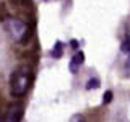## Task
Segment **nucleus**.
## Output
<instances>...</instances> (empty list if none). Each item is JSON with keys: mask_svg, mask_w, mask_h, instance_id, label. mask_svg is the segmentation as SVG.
<instances>
[{"mask_svg": "<svg viewBox=\"0 0 130 122\" xmlns=\"http://www.w3.org/2000/svg\"><path fill=\"white\" fill-rule=\"evenodd\" d=\"M120 51L124 54H130V36H127L124 41H122V46H120Z\"/></svg>", "mask_w": 130, "mask_h": 122, "instance_id": "obj_7", "label": "nucleus"}, {"mask_svg": "<svg viewBox=\"0 0 130 122\" xmlns=\"http://www.w3.org/2000/svg\"><path fill=\"white\" fill-rule=\"evenodd\" d=\"M70 122H86V120H85V117L81 116V114H76V116H73V117H72V120H70Z\"/></svg>", "mask_w": 130, "mask_h": 122, "instance_id": "obj_11", "label": "nucleus"}, {"mask_svg": "<svg viewBox=\"0 0 130 122\" xmlns=\"http://www.w3.org/2000/svg\"><path fill=\"white\" fill-rule=\"evenodd\" d=\"M99 86H101V81L98 78H89L86 83V89H98Z\"/></svg>", "mask_w": 130, "mask_h": 122, "instance_id": "obj_6", "label": "nucleus"}, {"mask_svg": "<svg viewBox=\"0 0 130 122\" xmlns=\"http://www.w3.org/2000/svg\"><path fill=\"white\" fill-rule=\"evenodd\" d=\"M52 57H54V59H60V57H62V54H63V46H62V42H60V41H57L55 42V46L52 47Z\"/></svg>", "mask_w": 130, "mask_h": 122, "instance_id": "obj_5", "label": "nucleus"}, {"mask_svg": "<svg viewBox=\"0 0 130 122\" xmlns=\"http://www.w3.org/2000/svg\"><path fill=\"white\" fill-rule=\"evenodd\" d=\"M85 62V54L83 52H76L75 55H73V59H72V62H70V72L72 73H76L78 72V68H80V65H83Z\"/></svg>", "mask_w": 130, "mask_h": 122, "instance_id": "obj_4", "label": "nucleus"}, {"mask_svg": "<svg viewBox=\"0 0 130 122\" xmlns=\"http://www.w3.org/2000/svg\"><path fill=\"white\" fill-rule=\"evenodd\" d=\"M11 3H15L20 8H28L31 7V0H11Z\"/></svg>", "mask_w": 130, "mask_h": 122, "instance_id": "obj_8", "label": "nucleus"}, {"mask_svg": "<svg viewBox=\"0 0 130 122\" xmlns=\"http://www.w3.org/2000/svg\"><path fill=\"white\" fill-rule=\"evenodd\" d=\"M23 114H24V104L16 101L5 109V114H3V117H0V122H21Z\"/></svg>", "mask_w": 130, "mask_h": 122, "instance_id": "obj_3", "label": "nucleus"}, {"mask_svg": "<svg viewBox=\"0 0 130 122\" xmlns=\"http://www.w3.org/2000/svg\"><path fill=\"white\" fill-rule=\"evenodd\" d=\"M8 16H10V15H8L5 5H3V3H0V23H3V21L8 18Z\"/></svg>", "mask_w": 130, "mask_h": 122, "instance_id": "obj_9", "label": "nucleus"}, {"mask_svg": "<svg viewBox=\"0 0 130 122\" xmlns=\"http://www.w3.org/2000/svg\"><path fill=\"white\" fill-rule=\"evenodd\" d=\"M70 46H72L73 49H76V47H78V41H76V39H72V41H70Z\"/></svg>", "mask_w": 130, "mask_h": 122, "instance_id": "obj_12", "label": "nucleus"}, {"mask_svg": "<svg viewBox=\"0 0 130 122\" xmlns=\"http://www.w3.org/2000/svg\"><path fill=\"white\" fill-rule=\"evenodd\" d=\"M3 26H5L7 33L10 34V38L13 39L15 42L24 44L29 39V28H28V24L24 21H21V20L8 16L5 21H3Z\"/></svg>", "mask_w": 130, "mask_h": 122, "instance_id": "obj_2", "label": "nucleus"}, {"mask_svg": "<svg viewBox=\"0 0 130 122\" xmlns=\"http://www.w3.org/2000/svg\"><path fill=\"white\" fill-rule=\"evenodd\" d=\"M31 70L28 65L16 67L10 77V95L13 98H23L29 89L31 85Z\"/></svg>", "mask_w": 130, "mask_h": 122, "instance_id": "obj_1", "label": "nucleus"}, {"mask_svg": "<svg viewBox=\"0 0 130 122\" xmlns=\"http://www.w3.org/2000/svg\"><path fill=\"white\" fill-rule=\"evenodd\" d=\"M112 98H114V93L111 89H107V91L104 93V96H103V104H109L112 101Z\"/></svg>", "mask_w": 130, "mask_h": 122, "instance_id": "obj_10", "label": "nucleus"}]
</instances>
